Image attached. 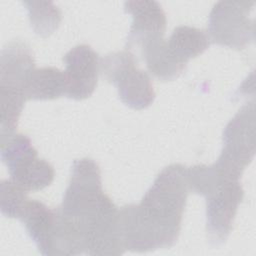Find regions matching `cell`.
I'll list each match as a JSON object with an SVG mask.
<instances>
[{
	"label": "cell",
	"mask_w": 256,
	"mask_h": 256,
	"mask_svg": "<svg viewBox=\"0 0 256 256\" xmlns=\"http://www.w3.org/2000/svg\"><path fill=\"white\" fill-rule=\"evenodd\" d=\"M172 54L182 63L202 54L210 45L208 34L199 28L181 25L174 28L167 41Z\"/></svg>",
	"instance_id": "cell-14"
},
{
	"label": "cell",
	"mask_w": 256,
	"mask_h": 256,
	"mask_svg": "<svg viewBox=\"0 0 256 256\" xmlns=\"http://www.w3.org/2000/svg\"><path fill=\"white\" fill-rule=\"evenodd\" d=\"M255 105L241 107L223 132V148L216 161L226 169L242 175L255 155Z\"/></svg>",
	"instance_id": "cell-7"
},
{
	"label": "cell",
	"mask_w": 256,
	"mask_h": 256,
	"mask_svg": "<svg viewBox=\"0 0 256 256\" xmlns=\"http://www.w3.org/2000/svg\"><path fill=\"white\" fill-rule=\"evenodd\" d=\"M254 1H219L209 14L208 36L214 43L244 49L255 39L254 19L250 13Z\"/></svg>",
	"instance_id": "cell-5"
},
{
	"label": "cell",
	"mask_w": 256,
	"mask_h": 256,
	"mask_svg": "<svg viewBox=\"0 0 256 256\" xmlns=\"http://www.w3.org/2000/svg\"><path fill=\"white\" fill-rule=\"evenodd\" d=\"M34 68L31 48L21 40L8 42L3 46L0 56V91L25 95V84Z\"/></svg>",
	"instance_id": "cell-9"
},
{
	"label": "cell",
	"mask_w": 256,
	"mask_h": 256,
	"mask_svg": "<svg viewBox=\"0 0 256 256\" xmlns=\"http://www.w3.org/2000/svg\"><path fill=\"white\" fill-rule=\"evenodd\" d=\"M79 254L121 255L125 252L119 229V209L102 189L99 165L90 158L71 166L61 205L55 209Z\"/></svg>",
	"instance_id": "cell-1"
},
{
	"label": "cell",
	"mask_w": 256,
	"mask_h": 256,
	"mask_svg": "<svg viewBox=\"0 0 256 256\" xmlns=\"http://www.w3.org/2000/svg\"><path fill=\"white\" fill-rule=\"evenodd\" d=\"M23 4L28 10L30 25L37 35L47 37L57 30L62 14L52 1H23Z\"/></svg>",
	"instance_id": "cell-15"
},
{
	"label": "cell",
	"mask_w": 256,
	"mask_h": 256,
	"mask_svg": "<svg viewBox=\"0 0 256 256\" xmlns=\"http://www.w3.org/2000/svg\"><path fill=\"white\" fill-rule=\"evenodd\" d=\"M189 193L187 168L165 167L139 204L119 209V229L125 250L149 252L170 248L178 240Z\"/></svg>",
	"instance_id": "cell-2"
},
{
	"label": "cell",
	"mask_w": 256,
	"mask_h": 256,
	"mask_svg": "<svg viewBox=\"0 0 256 256\" xmlns=\"http://www.w3.org/2000/svg\"><path fill=\"white\" fill-rule=\"evenodd\" d=\"M27 100H53L66 95V79L63 71L48 66L34 68L25 84Z\"/></svg>",
	"instance_id": "cell-13"
},
{
	"label": "cell",
	"mask_w": 256,
	"mask_h": 256,
	"mask_svg": "<svg viewBox=\"0 0 256 256\" xmlns=\"http://www.w3.org/2000/svg\"><path fill=\"white\" fill-rule=\"evenodd\" d=\"M206 235L209 243L220 246L228 239L244 197L240 179L226 176L205 196Z\"/></svg>",
	"instance_id": "cell-6"
},
{
	"label": "cell",
	"mask_w": 256,
	"mask_h": 256,
	"mask_svg": "<svg viewBox=\"0 0 256 256\" xmlns=\"http://www.w3.org/2000/svg\"><path fill=\"white\" fill-rule=\"evenodd\" d=\"M65 64L66 96L74 100L90 97L98 82L100 59L93 48L79 44L71 48L63 57Z\"/></svg>",
	"instance_id": "cell-8"
},
{
	"label": "cell",
	"mask_w": 256,
	"mask_h": 256,
	"mask_svg": "<svg viewBox=\"0 0 256 256\" xmlns=\"http://www.w3.org/2000/svg\"><path fill=\"white\" fill-rule=\"evenodd\" d=\"M42 255L48 256L55 223V210L37 200H28L19 219Z\"/></svg>",
	"instance_id": "cell-12"
},
{
	"label": "cell",
	"mask_w": 256,
	"mask_h": 256,
	"mask_svg": "<svg viewBox=\"0 0 256 256\" xmlns=\"http://www.w3.org/2000/svg\"><path fill=\"white\" fill-rule=\"evenodd\" d=\"M0 156L11 180L25 191L42 190L54 180L53 166L38 157L30 138L25 134L16 133L1 143Z\"/></svg>",
	"instance_id": "cell-4"
},
{
	"label": "cell",
	"mask_w": 256,
	"mask_h": 256,
	"mask_svg": "<svg viewBox=\"0 0 256 256\" xmlns=\"http://www.w3.org/2000/svg\"><path fill=\"white\" fill-rule=\"evenodd\" d=\"M135 49L141 53L150 74L162 81L178 78L186 68L170 51L163 35H156L142 40Z\"/></svg>",
	"instance_id": "cell-11"
},
{
	"label": "cell",
	"mask_w": 256,
	"mask_h": 256,
	"mask_svg": "<svg viewBox=\"0 0 256 256\" xmlns=\"http://www.w3.org/2000/svg\"><path fill=\"white\" fill-rule=\"evenodd\" d=\"M103 78L114 84L120 100L128 107L141 110L155 99V91L147 72L137 67V60L129 50L111 52L100 60Z\"/></svg>",
	"instance_id": "cell-3"
},
{
	"label": "cell",
	"mask_w": 256,
	"mask_h": 256,
	"mask_svg": "<svg viewBox=\"0 0 256 256\" xmlns=\"http://www.w3.org/2000/svg\"><path fill=\"white\" fill-rule=\"evenodd\" d=\"M124 9L132 15V24L126 40V49H135L145 38L164 35L166 15L156 1L133 0L124 3Z\"/></svg>",
	"instance_id": "cell-10"
},
{
	"label": "cell",
	"mask_w": 256,
	"mask_h": 256,
	"mask_svg": "<svg viewBox=\"0 0 256 256\" xmlns=\"http://www.w3.org/2000/svg\"><path fill=\"white\" fill-rule=\"evenodd\" d=\"M26 192L11 179L2 180L0 185L1 213L8 218L20 219L29 200Z\"/></svg>",
	"instance_id": "cell-16"
}]
</instances>
